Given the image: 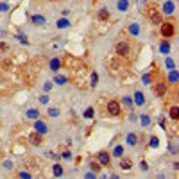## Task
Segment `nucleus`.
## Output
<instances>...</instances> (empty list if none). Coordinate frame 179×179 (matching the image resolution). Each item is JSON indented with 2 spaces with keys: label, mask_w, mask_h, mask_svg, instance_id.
I'll use <instances>...</instances> for the list:
<instances>
[{
  "label": "nucleus",
  "mask_w": 179,
  "mask_h": 179,
  "mask_svg": "<svg viewBox=\"0 0 179 179\" xmlns=\"http://www.w3.org/2000/svg\"><path fill=\"white\" fill-rule=\"evenodd\" d=\"M170 118H172V120H177V118H179V108H177V106H172V108H170Z\"/></svg>",
  "instance_id": "nucleus-12"
},
{
  "label": "nucleus",
  "mask_w": 179,
  "mask_h": 179,
  "mask_svg": "<svg viewBox=\"0 0 179 179\" xmlns=\"http://www.w3.org/2000/svg\"><path fill=\"white\" fill-rule=\"evenodd\" d=\"M99 161L104 165V167H109L111 165V160H109V154L108 152H100L99 154Z\"/></svg>",
  "instance_id": "nucleus-9"
},
{
  "label": "nucleus",
  "mask_w": 179,
  "mask_h": 179,
  "mask_svg": "<svg viewBox=\"0 0 179 179\" xmlns=\"http://www.w3.org/2000/svg\"><path fill=\"white\" fill-rule=\"evenodd\" d=\"M50 66H52V70H59V61H57V59H54V61L50 63Z\"/></svg>",
  "instance_id": "nucleus-22"
},
{
  "label": "nucleus",
  "mask_w": 179,
  "mask_h": 179,
  "mask_svg": "<svg viewBox=\"0 0 179 179\" xmlns=\"http://www.w3.org/2000/svg\"><path fill=\"white\" fill-rule=\"evenodd\" d=\"M120 104L117 102V100H109L108 102V113L109 115H113V117H118V115H120Z\"/></svg>",
  "instance_id": "nucleus-6"
},
{
  "label": "nucleus",
  "mask_w": 179,
  "mask_h": 179,
  "mask_svg": "<svg viewBox=\"0 0 179 179\" xmlns=\"http://www.w3.org/2000/svg\"><path fill=\"white\" fill-rule=\"evenodd\" d=\"M115 156H122V147H117V149H115Z\"/></svg>",
  "instance_id": "nucleus-26"
},
{
  "label": "nucleus",
  "mask_w": 179,
  "mask_h": 179,
  "mask_svg": "<svg viewBox=\"0 0 179 179\" xmlns=\"http://www.w3.org/2000/svg\"><path fill=\"white\" fill-rule=\"evenodd\" d=\"M29 140H30V143H32V145H41V143H43V136H41V133H30L29 134Z\"/></svg>",
  "instance_id": "nucleus-7"
},
{
  "label": "nucleus",
  "mask_w": 179,
  "mask_h": 179,
  "mask_svg": "<svg viewBox=\"0 0 179 179\" xmlns=\"http://www.w3.org/2000/svg\"><path fill=\"white\" fill-rule=\"evenodd\" d=\"M90 167H91V170H93V172H99V170H100V163H97V161H91V163H90Z\"/></svg>",
  "instance_id": "nucleus-15"
},
{
  "label": "nucleus",
  "mask_w": 179,
  "mask_h": 179,
  "mask_svg": "<svg viewBox=\"0 0 179 179\" xmlns=\"http://www.w3.org/2000/svg\"><path fill=\"white\" fill-rule=\"evenodd\" d=\"M127 143H129V145H134V143H136V134L131 133V134L127 136Z\"/></svg>",
  "instance_id": "nucleus-18"
},
{
  "label": "nucleus",
  "mask_w": 179,
  "mask_h": 179,
  "mask_svg": "<svg viewBox=\"0 0 179 179\" xmlns=\"http://www.w3.org/2000/svg\"><path fill=\"white\" fill-rule=\"evenodd\" d=\"M120 167L124 168V170H131V167H133V161L129 160V158H125V160L120 161Z\"/></svg>",
  "instance_id": "nucleus-10"
},
{
  "label": "nucleus",
  "mask_w": 179,
  "mask_h": 179,
  "mask_svg": "<svg viewBox=\"0 0 179 179\" xmlns=\"http://www.w3.org/2000/svg\"><path fill=\"white\" fill-rule=\"evenodd\" d=\"M29 176H30L29 172H20V177H29Z\"/></svg>",
  "instance_id": "nucleus-34"
},
{
  "label": "nucleus",
  "mask_w": 179,
  "mask_h": 179,
  "mask_svg": "<svg viewBox=\"0 0 179 179\" xmlns=\"http://www.w3.org/2000/svg\"><path fill=\"white\" fill-rule=\"evenodd\" d=\"M174 34H176V27H174V23H170V22L161 23V36H163V38H172Z\"/></svg>",
  "instance_id": "nucleus-5"
},
{
  "label": "nucleus",
  "mask_w": 179,
  "mask_h": 179,
  "mask_svg": "<svg viewBox=\"0 0 179 179\" xmlns=\"http://www.w3.org/2000/svg\"><path fill=\"white\" fill-rule=\"evenodd\" d=\"M38 73H39V68H34V66H25V68L22 70V79H23L27 84H34Z\"/></svg>",
  "instance_id": "nucleus-1"
},
{
  "label": "nucleus",
  "mask_w": 179,
  "mask_h": 179,
  "mask_svg": "<svg viewBox=\"0 0 179 179\" xmlns=\"http://www.w3.org/2000/svg\"><path fill=\"white\" fill-rule=\"evenodd\" d=\"M118 9H120V11H125V9H127V0H120V2H118Z\"/></svg>",
  "instance_id": "nucleus-16"
},
{
  "label": "nucleus",
  "mask_w": 179,
  "mask_h": 179,
  "mask_svg": "<svg viewBox=\"0 0 179 179\" xmlns=\"http://www.w3.org/2000/svg\"><path fill=\"white\" fill-rule=\"evenodd\" d=\"M99 18H100V20H108V18H109V13L106 11V9H100V13H99Z\"/></svg>",
  "instance_id": "nucleus-14"
},
{
  "label": "nucleus",
  "mask_w": 179,
  "mask_h": 179,
  "mask_svg": "<svg viewBox=\"0 0 179 179\" xmlns=\"http://www.w3.org/2000/svg\"><path fill=\"white\" fill-rule=\"evenodd\" d=\"M154 90H156V93H158V97H163L165 93H167V82H156Z\"/></svg>",
  "instance_id": "nucleus-8"
},
{
  "label": "nucleus",
  "mask_w": 179,
  "mask_h": 179,
  "mask_svg": "<svg viewBox=\"0 0 179 179\" xmlns=\"http://www.w3.org/2000/svg\"><path fill=\"white\" fill-rule=\"evenodd\" d=\"M63 158H65V160H70L72 156H70V152H68V151H65V152H63Z\"/></svg>",
  "instance_id": "nucleus-31"
},
{
  "label": "nucleus",
  "mask_w": 179,
  "mask_h": 179,
  "mask_svg": "<svg viewBox=\"0 0 179 179\" xmlns=\"http://www.w3.org/2000/svg\"><path fill=\"white\" fill-rule=\"evenodd\" d=\"M56 82H57V84H65V82H66V79H65V77H57V79H56Z\"/></svg>",
  "instance_id": "nucleus-28"
},
{
  "label": "nucleus",
  "mask_w": 179,
  "mask_h": 179,
  "mask_svg": "<svg viewBox=\"0 0 179 179\" xmlns=\"http://www.w3.org/2000/svg\"><path fill=\"white\" fill-rule=\"evenodd\" d=\"M151 147H158V138H156V136L151 138Z\"/></svg>",
  "instance_id": "nucleus-27"
},
{
  "label": "nucleus",
  "mask_w": 179,
  "mask_h": 179,
  "mask_svg": "<svg viewBox=\"0 0 179 179\" xmlns=\"http://www.w3.org/2000/svg\"><path fill=\"white\" fill-rule=\"evenodd\" d=\"M115 50H117V56H118V57H127L131 48H129V43H127V41H120V43H117Z\"/></svg>",
  "instance_id": "nucleus-4"
},
{
  "label": "nucleus",
  "mask_w": 179,
  "mask_h": 179,
  "mask_svg": "<svg viewBox=\"0 0 179 179\" xmlns=\"http://www.w3.org/2000/svg\"><path fill=\"white\" fill-rule=\"evenodd\" d=\"M39 160L38 158H34V156H27L25 160H23V167L27 168V170H30V172H38L39 170Z\"/></svg>",
  "instance_id": "nucleus-3"
},
{
  "label": "nucleus",
  "mask_w": 179,
  "mask_h": 179,
  "mask_svg": "<svg viewBox=\"0 0 179 179\" xmlns=\"http://www.w3.org/2000/svg\"><path fill=\"white\" fill-rule=\"evenodd\" d=\"M170 9H172V4H167V6H165V13H172Z\"/></svg>",
  "instance_id": "nucleus-30"
},
{
  "label": "nucleus",
  "mask_w": 179,
  "mask_h": 179,
  "mask_svg": "<svg viewBox=\"0 0 179 179\" xmlns=\"http://www.w3.org/2000/svg\"><path fill=\"white\" fill-rule=\"evenodd\" d=\"M70 23H68V20H61V22L57 23V27H68Z\"/></svg>",
  "instance_id": "nucleus-25"
},
{
  "label": "nucleus",
  "mask_w": 179,
  "mask_h": 179,
  "mask_svg": "<svg viewBox=\"0 0 179 179\" xmlns=\"http://www.w3.org/2000/svg\"><path fill=\"white\" fill-rule=\"evenodd\" d=\"M27 115H29L30 118H34V117H38V111H36V109H29V113H27Z\"/></svg>",
  "instance_id": "nucleus-24"
},
{
  "label": "nucleus",
  "mask_w": 179,
  "mask_h": 179,
  "mask_svg": "<svg viewBox=\"0 0 179 179\" xmlns=\"http://www.w3.org/2000/svg\"><path fill=\"white\" fill-rule=\"evenodd\" d=\"M108 66H111V68H108L113 75H122V73L125 72V65L122 61H118V59H109L108 61Z\"/></svg>",
  "instance_id": "nucleus-2"
},
{
  "label": "nucleus",
  "mask_w": 179,
  "mask_h": 179,
  "mask_svg": "<svg viewBox=\"0 0 179 179\" xmlns=\"http://www.w3.org/2000/svg\"><path fill=\"white\" fill-rule=\"evenodd\" d=\"M151 20H152V23H161V15H160V13H156L154 9H152V15H151Z\"/></svg>",
  "instance_id": "nucleus-11"
},
{
  "label": "nucleus",
  "mask_w": 179,
  "mask_h": 179,
  "mask_svg": "<svg viewBox=\"0 0 179 179\" xmlns=\"http://www.w3.org/2000/svg\"><path fill=\"white\" fill-rule=\"evenodd\" d=\"M32 20H34V22H39V23H43V18H41V16H34Z\"/></svg>",
  "instance_id": "nucleus-33"
},
{
  "label": "nucleus",
  "mask_w": 179,
  "mask_h": 179,
  "mask_svg": "<svg viewBox=\"0 0 179 179\" xmlns=\"http://www.w3.org/2000/svg\"><path fill=\"white\" fill-rule=\"evenodd\" d=\"M91 115H93V109H91V108H88V109H86V117L90 118V117H91Z\"/></svg>",
  "instance_id": "nucleus-32"
},
{
  "label": "nucleus",
  "mask_w": 179,
  "mask_h": 179,
  "mask_svg": "<svg viewBox=\"0 0 179 179\" xmlns=\"http://www.w3.org/2000/svg\"><path fill=\"white\" fill-rule=\"evenodd\" d=\"M36 129H39V133H45V131H47V127H45L43 122H36Z\"/></svg>",
  "instance_id": "nucleus-17"
},
{
  "label": "nucleus",
  "mask_w": 179,
  "mask_h": 179,
  "mask_svg": "<svg viewBox=\"0 0 179 179\" xmlns=\"http://www.w3.org/2000/svg\"><path fill=\"white\" fill-rule=\"evenodd\" d=\"M0 52H2V54H4V52H9V45L4 43V41H0Z\"/></svg>",
  "instance_id": "nucleus-19"
},
{
  "label": "nucleus",
  "mask_w": 179,
  "mask_h": 179,
  "mask_svg": "<svg viewBox=\"0 0 179 179\" xmlns=\"http://www.w3.org/2000/svg\"><path fill=\"white\" fill-rule=\"evenodd\" d=\"M4 66H6L4 70H9V68H11V61H7V59H6V61H4Z\"/></svg>",
  "instance_id": "nucleus-29"
},
{
  "label": "nucleus",
  "mask_w": 179,
  "mask_h": 179,
  "mask_svg": "<svg viewBox=\"0 0 179 179\" xmlns=\"http://www.w3.org/2000/svg\"><path fill=\"white\" fill-rule=\"evenodd\" d=\"M48 115H50V117H57V115H59V109L50 108V109H48Z\"/></svg>",
  "instance_id": "nucleus-20"
},
{
  "label": "nucleus",
  "mask_w": 179,
  "mask_h": 179,
  "mask_svg": "<svg viewBox=\"0 0 179 179\" xmlns=\"http://www.w3.org/2000/svg\"><path fill=\"white\" fill-rule=\"evenodd\" d=\"M134 102L136 104H143V93L142 91H136L134 93Z\"/></svg>",
  "instance_id": "nucleus-13"
},
{
  "label": "nucleus",
  "mask_w": 179,
  "mask_h": 179,
  "mask_svg": "<svg viewBox=\"0 0 179 179\" xmlns=\"http://www.w3.org/2000/svg\"><path fill=\"white\" fill-rule=\"evenodd\" d=\"M54 174H56V176H61V174H63L61 165H56V167H54Z\"/></svg>",
  "instance_id": "nucleus-21"
},
{
  "label": "nucleus",
  "mask_w": 179,
  "mask_h": 179,
  "mask_svg": "<svg viewBox=\"0 0 179 179\" xmlns=\"http://www.w3.org/2000/svg\"><path fill=\"white\" fill-rule=\"evenodd\" d=\"M97 81H99V75L93 73V75H91V86H97Z\"/></svg>",
  "instance_id": "nucleus-23"
}]
</instances>
